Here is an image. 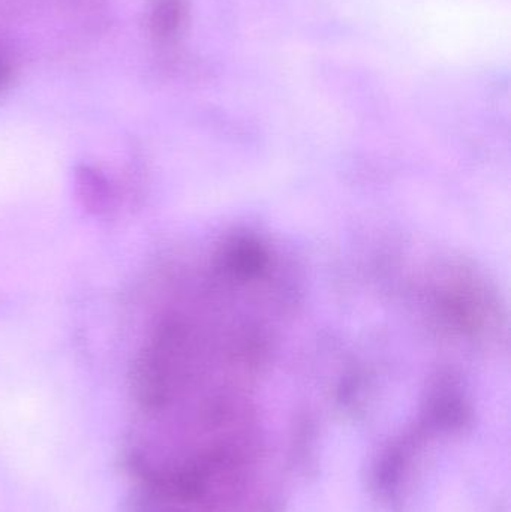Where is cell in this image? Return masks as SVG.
<instances>
[{
  "mask_svg": "<svg viewBox=\"0 0 511 512\" xmlns=\"http://www.w3.org/2000/svg\"><path fill=\"white\" fill-rule=\"evenodd\" d=\"M189 18L188 0H150L147 29L158 44H173L185 32Z\"/></svg>",
  "mask_w": 511,
  "mask_h": 512,
  "instance_id": "cell-1",
  "label": "cell"
}]
</instances>
